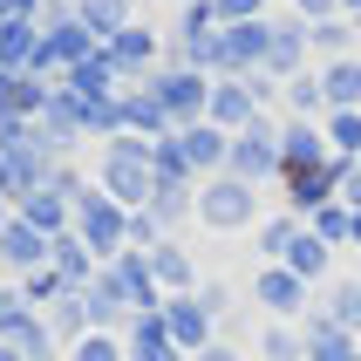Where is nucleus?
Segmentation results:
<instances>
[{
	"label": "nucleus",
	"instance_id": "obj_10",
	"mask_svg": "<svg viewBox=\"0 0 361 361\" xmlns=\"http://www.w3.org/2000/svg\"><path fill=\"white\" fill-rule=\"evenodd\" d=\"M116 341H123V361H191L178 341H171V327H164V307H157V314H130Z\"/></svg>",
	"mask_w": 361,
	"mask_h": 361
},
{
	"label": "nucleus",
	"instance_id": "obj_25",
	"mask_svg": "<svg viewBox=\"0 0 361 361\" xmlns=\"http://www.w3.org/2000/svg\"><path fill=\"white\" fill-rule=\"evenodd\" d=\"M75 20L82 27H89V35H123V27H130V0H75Z\"/></svg>",
	"mask_w": 361,
	"mask_h": 361
},
{
	"label": "nucleus",
	"instance_id": "obj_37",
	"mask_svg": "<svg viewBox=\"0 0 361 361\" xmlns=\"http://www.w3.org/2000/svg\"><path fill=\"white\" fill-rule=\"evenodd\" d=\"M7 225H14V212H7V198H0V232H7Z\"/></svg>",
	"mask_w": 361,
	"mask_h": 361
},
{
	"label": "nucleus",
	"instance_id": "obj_19",
	"mask_svg": "<svg viewBox=\"0 0 361 361\" xmlns=\"http://www.w3.org/2000/svg\"><path fill=\"white\" fill-rule=\"evenodd\" d=\"M48 266H55V273H61L68 286H89V280L102 273V259H96V252H89V245L75 239V232H61V239H48Z\"/></svg>",
	"mask_w": 361,
	"mask_h": 361
},
{
	"label": "nucleus",
	"instance_id": "obj_9",
	"mask_svg": "<svg viewBox=\"0 0 361 361\" xmlns=\"http://www.w3.org/2000/svg\"><path fill=\"white\" fill-rule=\"evenodd\" d=\"M259 116H266V102H259V89H252V75H239V82H212V109H204V123H212V130L239 137L245 123H259Z\"/></svg>",
	"mask_w": 361,
	"mask_h": 361
},
{
	"label": "nucleus",
	"instance_id": "obj_26",
	"mask_svg": "<svg viewBox=\"0 0 361 361\" xmlns=\"http://www.w3.org/2000/svg\"><path fill=\"white\" fill-rule=\"evenodd\" d=\"M307 232H314V239H321V245H348V239H355V212H348L341 198H327L321 212L307 219Z\"/></svg>",
	"mask_w": 361,
	"mask_h": 361
},
{
	"label": "nucleus",
	"instance_id": "obj_12",
	"mask_svg": "<svg viewBox=\"0 0 361 361\" xmlns=\"http://www.w3.org/2000/svg\"><path fill=\"white\" fill-rule=\"evenodd\" d=\"M178 150H184V164H191V178H219L225 171V150H232V137L225 130H212V123H191V130H178Z\"/></svg>",
	"mask_w": 361,
	"mask_h": 361
},
{
	"label": "nucleus",
	"instance_id": "obj_32",
	"mask_svg": "<svg viewBox=\"0 0 361 361\" xmlns=\"http://www.w3.org/2000/svg\"><path fill=\"white\" fill-rule=\"evenodd\" d=\"M191 293H198V307L212 314V321H225V314H232V286H225V280H198Z\"/></svg>",
	"mask_w": 361,
	"mask_h": 361
},
{
	"label": "nucleus",
	"instance_id": "obj_24",
	"mask_svg": "<svg viewBox=\"0 0 361 361\" xmlns=\"http://www.w3.org/2000/svg\"><path fill=\"white\" fill-rule=\"evenodd\" d=\"M307 41H314V55H321V61H348L361 35H355V20H348V14H334V20H314Z\"/></svg>",
	"mask_w": 361,
	"mask_h": 361
},
{
	"label": "nucleus",
	"instance_id": "obj_30",
	"mask_svg": "<svg viewBox=\"0 0 361 361\" xmlns=\"http://www.w3.org/2000/svg\"><path fill=\"white\" fill-rule=\"evenodd\" d=\"M219 27H245V20H266V0H212Z\"/></svg>",
	"mask_w": 361,
	"mask_h": 361
},
{
	"label": "nucleus",
	"instance_id": "obj_35",
	"mask_svg": "<svg viewBox=\"0 0 361 361\" xmlns=\"http://www.w3.org/2000/svg\"><path fill=\"white\" fill-rule=\"evenodd\" d=\"M20 307H27V300H20V286H0V334H7V321H14Z\"/></svg>",
	"mask_w": 361,
	"mask_h": 361
},
{
	"label": "nucleus",
	"instance_id": "obj_40",
	"mask_svg": "<svg viewBox=\"0 0 361 361\" xmlns=\"http://www.w3.org/2000/svg\"><path fill=\"white\" fill-rule=\"evenodd\" d=\"M178 7H191V0H178Z\"/></svg>",
	"mask_w": 361,
	"mask_h": 361
},
{
	"label": "nucleus",
	"instance_id": "obj_38",
	"mask_svg": "<svg viewBox=\"0 0 361 361\" xmlns=\"http://www.w3.org/2000/svg\"><path fill=\"white\" fill-rule=\"evenodd\" d=\"M348 245H355V252H361V212H355V239H348Z\"/></svg>",
	"mask_w": 361,
	"mask_h": 361
},
{
	"label": "nucleus",
	"instance_id": "obj_8",
	"mask_svg": "<svg viewBox=\"0 0 361 361\" xmlns=\"http://www.w3.org/2000/svg\"><path fill=\"white\" fill-rule=\"evenodd\" d=\"M307 300H314V286L293 280L286 266H259V273H252V307H259L266 321H300Z\"/></svg>",
	"mask_w": 361,
	"mask_h": 361
},
{
	"label": "nucleus",
	"instance_id": "obj_11",
	"mask_svg": "<svg viewBox=\"0 0 361 361\" xmlns=\"http://www.w3.org/2000/svg\"><path fill=\"white\" fill-rule=\"evenodd\" d=\"M164 327H171V341H178L184 355H204L212 334H219V321L198 307V293H171V300H164Z\"/></svg>",
	"mask_w": 361,
	"mask_h": 361
},
{
	"label": "nucleus",
	"instance_id": "obj_27",
	"mask_svg": "<svg viewBox=\"0 0 361 361\" xmlns=\"http://www.w3.org/2000/svg\"><path fill=\"white\" fill-rule=\"evenodd\" d=\"M300 232H307V225L293 219V212H286V219H266V225H259V266H280L286 252H293Z\"/></svg>",
	"mask_w": 361,
	"mask_h": 361
},
{
	"label": "nucleus",
	"instance_id": "obj_5",
	"mask_svg": "<svg viewBox=\"0 0 361 361\" xmlns=\"http://www.w3.org/2000/svg\"><path fill=\"white\" fill-rule=\"evenodd\" d=\"M102 61H109V75L130 89V82H150L157 75V61H164V41H157V27H143V20H130L123 35H109L102 41Z\"/></svg>",
	"mask_w": 361,
	"mask_h": 361
},
{
	"label": "nucleus",
	"instance_id": "obj_28",
	"mask_svg": "<svg viewBox=\"0 0 361 361\" xmlns=\"http://www.w3.org/2000/svg\"><path fill=\"white\" fill-rule=\"evenodd\" d=\"M327 150L361 164V109H327Z\"/></svg>",
	"mask_w": 361,
	"mask_h": 361
},
{
	"label": "nucleus",
	"instance_id": "obj_16",
	"mask_svg": "<svg viewBox=\"0 0 361 361\" xmlns=\"http://www.w3.org/2000/svg\"><path fill=\"white\" fill-rule=\"evenodd\" d=\"M41 321H48L55 348H75V341H89V334H96V321H89V300H82V286H75V293H61V300L48 307Z\"/></svg>",
	"mask_w": 361,
	"mask_h": 361
},
{
	"label": "nucleus",
	"instance_id": "obj_23",
	"mask_svg": "<svg viewBox=\"0 0 361 361\" xmlns=\"http://www.w3.org/2000/svg\"><path fill=\"white\" fill-rule=\"evenodd\" d=\"M327 259H334V245H321L314 239V232H300V239H293V252H286V273H293V280H307V286H321L327 280Z\"/></svg>",
	"mask_w": 361,
	"mask_h": 361
},
{
	"label": "nucleus",
	"instance_id": "obj_18",
	"mask_svg": "<svg viewBox=\"0 0 361 361\" xmlns=\"http://www.w3.org/2000/svg\"><path fill=\"white\" fill-rule=\"evenodd\" d=\"M0 266H14L20 280H27V273H35V266H48V239H41L35 225H7V232H0Z\"/></svg>",
	"mask_w": 361,
	"mask_h": 361
},
{
	"label": "nucleus",
	"instance_id": "obj_33",
	"mask_svg": "<svg viewBox=\"0 0 361 361\" xmlns=\"http://www.w3.org/2000/svg\"><path fill=\"white\" fill-rule=\"evenodd\" d=\"M293 14L314 27V20H334V14H341V0H293Z\"/></svg>",
	"mask_w": 361,
	"mask_h": 361
},
{
	"label": "nucleus",
	"instance_id": "obj_36",
	"mask_svg": "<svg viewBox=\"0 0 361 361\" xmlns=\"http://www.w3.org/2000/svg\"><path fill=\"white\" fill-rule=\"evenodd\" d=\"M191 361H245V355H239V348H225V341H212L204 355H191Z\"/></svg>",
	"mask_w": 361,
	"mask_h": 361
},
{
	"label": "nucleus",
	"instance_id": "obj_7",
	"mask_svg": "<svg viewBox=\"0 0 361 361\" xmlns=\"http://www.w3.org/2000/svg\"><path fill=\"white\" fill-rule=\"evenodd\" d=\"M314 55V41H307V20L300 14H266V75L273 82H293Z\"/></svg>",
	"mask_w": 361,
	"mask_h": 361
},
{
	"label": "nucleus",
	"instance_id": "obj_17",
	"mask_svg": "<svg viewBox=\"0 0 361 361\" xmlns=\"http://www.w3.org/2000/svg\"><path fill=\"white\" fill-rule=\"evenodd\" d=\"M300 341H307V361H361V341L341 334V327H327L321 314H307V321H300Z\"/></svg>",
	"mask_w": 361,
	"mask_h": 361
},
{
	"label": "nucleus",
	"instance_id": "obj_22",
	"mask_svg": "<svg viewBox=\"0 0 361 361\" xmlns=\"http://www.w3.org/2000/svg\"><path fill=\"white\" fill-rule=\"evenodd\" d=\"M321 89H327V109H361V55L321 61Z\"/></svg>",
	"mask_w": 361,
	"mask_h": 361
},
{
	"label": "nucleus",
	"instance_id": "obj_13",
	"mask_svg": "<svg viewBox=\"0 0 361 361\" xmlns=\"http://www.w3.org/2000/svg\"><path fill=\"white\" fill-rule=\"evenodd\" d=\"M321 164H334L327 157V130L321 123H286L280 130V178L286 171H321Z\"/></svg>",
	"mask_w": 361,
	"mask_h": 361
},
{
	"label": "nucleus",
	"instance_id": "obj_2",
	"mask_svg": "<svg viewBox=\"0 0 361 361\" xmlns=\"http://www.w3.org/2000/svg\"><path fill=\"white\" fill-rule=\"evenodd\" d=\"M75 239L89 245L102 266H109L116 252H130V212H123L116 198H102L96 184H89V191L75 198Z\"/></svg>",
	"mask_w": 361,
	"mask_h": 361
},
{
	"label": "nucleus",
	"instance_id": "obj_39",
	"mask_svg": "<svg viewBox=\"0 0 361 361\" xmlns=\"http://www.w3.org/2000/svg\"><path fill=\"white\" fill-rule=\"evenodd\" d=\"M0 361H20V355H14V348H7V341H0Z\"/></svg>",
	"mask_w": 361,
	"mask_h": 361
},
{
	"label": "nucleus",
	"instance_id": "obj_29",
	"mask_svg": "<svg viewBox=\"0 0 361 361\" xmlns=\"http://www.w3.org/2000/svg\"><path fill=\"white\" fill-rule=\"evenodd\" d=\"M259 361H307V341H300V327H286V321L259 327Z\"/></svg>",
	"mask_w": 361,
	"mask_h": 361
},
{
	"label": "nucleus",
	"instance_id": "obj_14",
	"mask_svg": "<svg viewBox=\"0 0 361 361\" xmlns=\"http://www.w3.org/2000/svg\"><path fill=\"white\" fill-rule=\"evenodd\" d=\"M307 314H321L327 327H341L361 341V280H327L321 286V307H307Z\"/></svg>",
	"mask_w": 361,
	"mask_h": 361
},
{
	"label": "nucleus",
	"instance_id": "obj_34",
	"mask_svg": "<svg viewBox=\"0 0 361 361\" xmlns=\"http://www.w3.org/2000/svg\"><path fill=\"white\" fill-rule=\"evenodd\" d=\"M341 204H348V212H361V164H348V178H341Z\"/></svg>",
	"mask_w": 361,
	"mask_h": 361
},
{
	"label": "nucleus",
	"instance_id": "obj_21",
	"mask_svg": "<svg viewBox=\"0 0 361 361\" xmlns=\"http://www.w3.org/2000/svg\"><path fill=\"white\" fill-rule=\"evenodd\" d=\"M150 273H157V293H191V286H198V266L184 259L178 239H164L157 252H150Z\"/></svg>",
	"mask_w": 361,
	"mask_h": 361
},
{
	"label": "nucleus",
	"instance_id": "obj_1",
	"mask_svg": "<svg viewBox=\"0 0 361 361\" xmlns=\"http://www.w3.org/2000/svg\"><path fill=\"white\" fill-rule=\"evenodd\" d=\"M96 191L102 198H116L123 212H143V204L157 198V143L143 137H109L96 157Z\"/></svg>",
	"mask_w": 361,
	"mask_h": 361
},
{
	"label": "nucleus",
	"instance_id": "obj_6",
	"mask_svg": "<svg viewBox=\"0 0 361 361\" xmlns=\"http://www.w3.org/2000/svg\"><path fill=\"white\" fill-rule=\"evenodd\" d=\"M150 89H157L171 130H191V123H204V109H212V75H198V68H157Z\"/></svg>",
	"mask_w": 361,
	"mask_h": 361
},
{
	"label": "nucleus",
	"instance_id": "obj_4",
	"mask_svg": "<svg viewBox=\"0 0 361 361\" xmlns=\"http://www.w3.org/2000/svg\"><path fill=\"white\" fill-rule=\"evenodd\" d=\"M225 171L245 184H266V178H280V123L259 116V123H245L239 137H232V150H225Z\"/></svg>",
	"mask_w": 361,
	"mask_h": 361
},
{
	"label": "nucleus",
	"instance_id": "obj_31",
	"mask_svg": "<svg viewBox=\"0 0 361 361\" xmlns=\"http://www.w3.org/2000/svg\"><path fill=\"white\" fill-rule=\"evenodd\" d=\"M68 361H123V341L116 334H89V341L68 348Z\"/></svg>",
	"mask_w": 361,
	"mask_h": 361
},
{
	"label": "nucleus",
	"instance_id": "obj_15",
	"mask_svg": "<svg viewBox=\"0 0 361 361\" xmlns=\"http://www.w3.org/2000/svg\"><path fill=\"white\" fill-rule=\"evenodd\" d=\"M14 219H20V225H35L41 239H61V232H75V212H68L55 191H27V198L14 204Z\"/></svg>",
	"mask_w": 361,
	"mask_h": 361
},
{
	"label": "nucleus",
	"instance_id": "obj_20",
	"mask_svg": "<svg viewBox=\"0 0 361 361\" xmlns=\"http://www.w3.org/2000/svg\"><path fill=\"white\" fill-rule=\"evenodd\" d=\"M286 109H293V123H321L327 116V89H321V68H300L293 82H280Z\"/></svg>",
	"mask_w": 361,
	"mask_h": 361
},
{
	"label": "nucleus",
	"instance_id": "obj_3",
	"mask_svg": "<svg viewBox=\"0 0 361 361\" xmlns=\"http://www.w3.org/2000/svg\"><path fill=\"white\" fill-rule=\"evenodd\" d=\"M252 219H259V184L232 178V171L198 184V225H212V232H245Z\"/></svg>",
	"mask_w": 361,
	"mask_h": 361
}]
</instances>
